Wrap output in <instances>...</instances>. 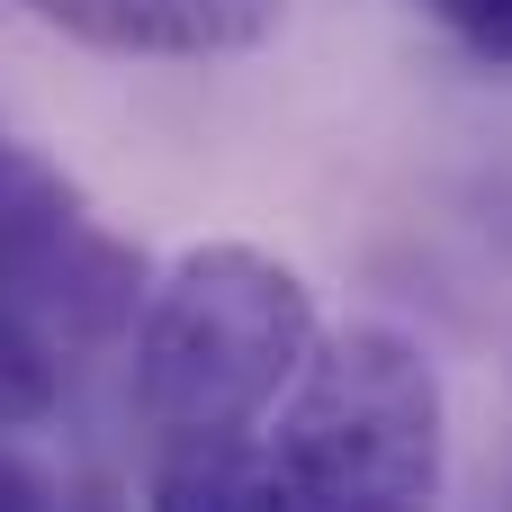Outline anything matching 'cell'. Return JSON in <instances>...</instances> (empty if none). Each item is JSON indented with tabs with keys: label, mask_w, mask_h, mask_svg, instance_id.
<instances>
[{
	"label": "cell",
	"mask_w": 512,
	"mask_h": 512,
	"mask_svg": "<svg viewBox=\"0 0 512 512\" xmlns=\"http://www.w3.org/2000/svg\"><path fill=\"white\" fill-rule=\"evenodd\" d=\"M18 9L45 18V27H63L72 45H99V54H171V63L252 54L288 18V0H18Z\"/></svg>",
	"instance_id": "obj_3"
},
{
	"label": "cell",
	"mask_w": 512,
	"mask_h": 512,
	"mask_svg": "<svg viewBox=\"0 0 512 512\" xmlns=\"http://www.w3.org/2000/svg\"><path fill=\"white\" fill-rule=\"evenodd\" d=\"M315 351H324L315 297L279 252L198 243L144 297L135 405L162 432V450H180V441H252V423L297 396Z\"/></svg>",
	"instance_id": "obj_1"
},
{
	"label": "cell",
	"mask_w": 512,
	"mask_h": 512,
	"mask_svg": "<svg viewBox=\"0 0 512 512\" xmlns=\"http://www.w3.org/2000/svg\"><path fill=\"white\" fill-rule=\"evenodd\" d=\"M279 477L306 512H441L450 405L441 369L396 324H342L306 360L270 432Z\"/></svg>",
	"instance_id": "obj_2"
},
{
	"label": "cell",
	"mask_w": 512,
	"mask_h": 512,
	"mask_svg": "<svg viewBox=\"0 0 512 512\" xmlns=\"http://www.w3.org/2000/svg\"><path fill=\"white\" fill-rule=\"evenodd\" d=\"M0 512H54L45 477H36V468H18L9 450H0Z\"/></svg>",
	"instance_id": "obj_8"
},
{
	"label": "cell",
	"mask_w": 512,
	"mask_h": 512,
	"mask_svg": "<svg viewBox=\"0 0 512 512\" xmlns=\"http://www.w3.org/2000/svg\"><path fill=\"white\" fill-rule=\"evenodd\" d=\"M144 512H306L261 441H180L153 459Z\"/></svg>",
	"instance_id": "obj_4"
},
{
	"label": "cell",
	"mask_w": 512,
	"mask_h": 512,
	"mask_svg": "<svg viewBox=\"0 0 512 512\" xmlns=\"http://www.w3.org/2000/svg\"><path fill=\"white\" fill-rule=\"evenodd\" d=\"M504 512H512V486H504Z\"/></svg>",
	"instance_id": "obj_10"
},
{
	"label": "cell",
	"mask_w": 512,
	"mask_h": 512,
	"mask_svg": "<svg viewBox=\"0 0 512 512\" xmlns=\"http://www.w3.org/2000/svg\"><path fill=\"white\" fill-rule=\"evenodd\" d=\"M486 72H512V0H423Z\"/></svg>",
	"instance_id": "obj_6"
},
{
	"label": "cell",
	"mask_w": 512,
	"mask_h": 512,
	"mask_svg": "<svg viewBox=\"0 0 512 512\" xmlns=\"http://www.w3.org/2000/svg\"><path fill=\"white\" fill-rule=\"evenodd\" d=\"M54 396H63V342H54V324L36 315L27 279H18L9 252H0V432L45 423Z\"/></svg>",
	"instance_id": "obj_5"
},
{
	"label": "cell",
	"mask_w": 512,
	"mask_h": 512,
	"mask_svg": "<svg viewBox=\"0 0 512 512\" xmlns=\"http://www.w3.org/2000/svg\"><path fill=\"white\" fill-rule=\"evenodd\" d=\"M81 512H117V504H108V495H81Z\"/></svg>",
	"instance_id": "obj_9"
},
{
	"label": "cell",
	"mask_w": 512,
	"mask_h": 512,
	"mask_svg": "<svg viewBox=\"0 0 512 512\" xmlns=\"http://www.w3.org/2000/svg\"><path fill=\"white\" fill-rule=\"evenodd\" d=\"M54 198H63V180H54L36 153H18V144L0 135V234H9V225H27V216H36V207H54Z\"/></svg>",
	"instance_id": "obj_7"
}]
</instances>
